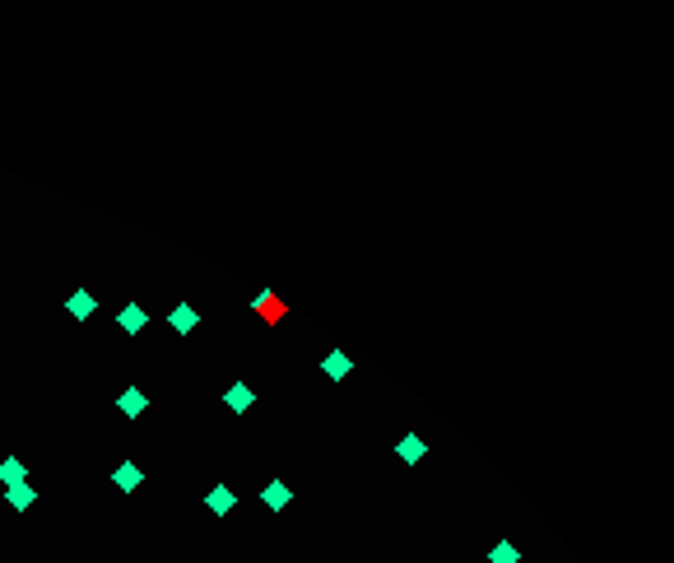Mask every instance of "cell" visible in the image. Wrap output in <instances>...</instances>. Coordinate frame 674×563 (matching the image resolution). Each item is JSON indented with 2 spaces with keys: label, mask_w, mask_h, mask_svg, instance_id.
<instances>
[{
  "label": "cell",
  "mask_w": 674,
  "mask_h": 563,
  "mask_svg": "<svg viewBox=\"0 0 674 563\" xmlns=\"http://www.w3.org/2000/svg\"><path fill=\"white\" fill-rule=\"evenodd\" d=\"M349 368H354V359H349V354H344V350H331V354H326V359H321V372H326L331 382H340V377H349Z\"/></svg>",
  "instance_id": "7"
},
{
  "label": "cell",
  "mask_w": 674,
  "mask_h": 563,
  "mask_svg": "<svg viewBox=\"0 0 674 563\" xmlns=\"http://www.w3.org/2000/svg\"><path fill=\"white\" fill-rule=\"evenodd\" d=\"M117 321H122V331H126V336H140V331H144V321H149V316H144V307H140V303H126Z\"/></svg>",
  "instance_id": "11"
},
{
  "label": "cell",
  "mask_w": 674,
  "mask_h": 563,
  "mask_svg": "<svg viewBox=\"0 0 674 563\" xmlns=\"http://www.w3.org/2000/svg\"><path fill=\"white\" fill-rule=\"evenodd\" d=\"M396 456H400V461H405V466H419L423 456H428V442H423L419 433H405V438L396 442Z\"/></svg>",
  "instance_id": "1"
},
{
  "label": "cell",
  "mask_w": 674,
  "mask_h": 563,
  "mask_svg": "<svg viewBox=\"0 0 674 563\" xmlns=\"http://www.w3.org/2000/svg\"><path fill=\"white\" fill-rule=\"evenodd\" d=\"M93 307H98V298H93L89 289H75V293L66 298V312H70V316H79V321H89V316H93Z\"/></svg>",
  "instance_id": "6"
},
{
  "label": "cell",
  "mask_w": 674,
  "mask_h": 563,
  "mask_svg": "<svg viewBox=\"0 0 674 563\" xmlns=\"http://www.w3.org/2000/svg\"><path fill=\"white\" fill-rule=\"evenodd\" d=\"M516 559H521V550L512 540H497L493 550H488V563H516Z\"/></svg>",
  "instance_id": "13"
},
{
  "label": "cell",
  "mask_w": 674,
  "mask_h": 563,
  "mask_svg": "<svg viewBox=\"0 0 674 563\" xmlns=\"http://www.w3.org/2000/svg\"><path fill=\"white\" fill-rule=\"evenodd\" d=\"M252 401H256V396H252V386H247V382H232L228 396H223V405H228L232 415H247V410H252Z\"/></svg>",
  "instance_id": "8"
},
{
  "label": "cell",
  "mask_w": 674,
  "mask_h": 563,
  "mask_svg": "<svg viewBox=\"0 0 674 563\" xmlns=\"http://www.w3.org/2000/svg\"><path fill=\"white\" fill-rule=\"evenodd\" d=\"M140 480H144V470H140L135 461H122L117 470H112V485L122 489V494H135V489H140Z\"/></svg>",
  "instance_id": "5"
},
{
  "label": "cell",
  "mask_w": 674,
  "mask_h": 563,
  "mask_svg": "<svg viewBox=\"0 0 674 563\" xmlns=\"http://www.w3.org/2000/svg\"><path fill=\"white\" fill-rule=\"evenodd\" d=\"M23 475H28V470H23L19 456H5V461H0V485H5V489H10V485H23Z\"/></svg>",
  "instance_id": "12"
},
{
  "label": "cell",
  "mask_w": 674,
  "mask_h": 563,
  "mask_svg": "<svg viewBox=\"0 0 674 563\" xmlns=\"http://www.w3.org/2000/svg\"><path fill=\"white\" fill-rule=\"evenodd\" d=\"M5 503H10L14 512H23V507H33V503H37V489L28 485V480H23V485H10V489H5Z\"/></svg>",
  "instance_id": "9"
},
{
  "label": "cell",
  "mask_w": 674,
  "mask_h": 563,
  "mask_svg": "<svg viewBox=\"0 0 674 563\" xmlns=\"http://www.w3.org/2000/svg\"><path fill=\"white\" fill-rule=\"evenodd\" d=\"M205 507H210L214 517H228L232 507H237V494H232V489H228V485H214V489H210V494H205Z\"/></svg>",
  "instance_id": "4"
},
{
  "label": "cell",
  "mask_w": 674,
  "mask_h": 563,
  "mask_svg": "<svg viewBox=\"0 0 674 563\" xmlns=\"http://www.w3.org/2000/svg\"><path fill=\"white\" fill-rule=\"evenodd\" d=\"M261 503H266L270 512H284V507H288V485H284V480H270V485L261 489Z\"/></svg>",
  "instance_id": "10"
},
{
  "label": "cell",
  "mask_w": 674,
  "mask_h": 563,
  "mask_svg": "<svg viewBox=\"0 0 674 563\" xmlns=\"http://www.w3.org/2000/svg\"><path fill=\"white\" fill-rule=\"evenodd\" d=\"M117 410H122V415H126V419H140V415H144V410H149V396H144V391H140V386H126V391H122V396H117Z\"/></svg>",
  "instance_id": "3"
},
{
  "label": "cell",
  "mask_w": 674,
  "mask_h": 563,
  "mask_svg": "<svg viewBox=\"0 0 674 563\" xmlns=\"http://www.w3.org/2000/svg\"><path fill=\"white\" fill-rule=\"evenodd\" d=\"M167 326L177 331V336H191V331L200 326V312H196V307H191V303H177V307H172V312H167Z\"/></svg>",
  "instance_id": "2"
}]
</instances>
